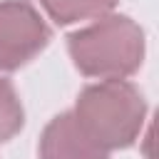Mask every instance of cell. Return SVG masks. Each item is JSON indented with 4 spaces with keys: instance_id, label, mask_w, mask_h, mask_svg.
<instances>
[{
    "instance_id": "cell-5",
    "label": "cell",
    "mask_w": 159,
    "mask_h": 159,
    "mask_svg": "<svg viewBox=\"0 0 159 159\" xmlns=\"http://www.w3.org/2000/svg\"><path fill=\"white\" fill-rule=\"evenodd\" d=\"M119 0H40L45 12L57 25H72L89 17H104Z\"/></svg>"
},
{
    "instance_id": "cell-3",
    "label": "cell",
    "mask_w": 159,
    "mask_h": 159,
    "mask_svg": "<svg viewBox=\"0 0 159 159\" xmlns=\"http://www.w3.org/2000/svg\"><path fill=\"white\" fill-rule=\"evenodd\" d=\"M52 40V30L30 0L0 2V70L12 72L37 57Z\"/></svg>"
},
{
    "instance_id": "cell-6",
    "label": "cell",
    "mask_w": 159,
    "mask_h": 159,
    "mask_svg": "<svg viewBox=\"0 0 159 159\" xmlns=\"http://www.w3.org/2000/svg\"><path fill=\"white\" fill-rule=\"evenodd\" d=\"M25 124V109L22 102L12 87L10 80L0 77V144L12 139Z\"/></svg>"
},
{
    "instance_id": "cell-1",
    "label": "cell",
    "mask_w": 159,
    "mask_h": 159,
    "mask_svg": "<svg viewBox=\"0 0 159 159\" xmlns=\"http://www.w3.org/2000/svg\"><path fill=\"white\" fill-rule=\"evenodd\" d=\"M67 50L84 77L124 80L144 62V30L127 15H104L72 32Z\"/></svg>"
},
{
    "instance_id": "cell-4",
    "label": "cell",
    "mask_w": 159,
    "mask_h": 159,
    "mask_svg": "<svg viewBox=\"0 0 159 159\" xmlns=\"http://www.w3.org/2000/svg\"><path fill=\"white\" fill-rule=\"evenodd\" d=\"M40 159H109V152L99 147L72 112H62L42 129Z\"/></svg>"
},
{
    "instance_id": "cell-2",
    "label": "cell",
    "mask_w": 159,
    "mask_h": 159,
    "mask_svg": "<svg viewBox=\"0 0 159 159\" xmlns=\"http://www.w3.org/2000/svg\"><path fill=\"white\" fill-rule=\"evenodd\" d=\"M72 114L99 147L112 152L127 149L139 139L147 119V102L132 82L102 80L80 92Z\"/></svg>"
}]
</instances>
